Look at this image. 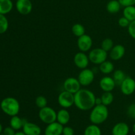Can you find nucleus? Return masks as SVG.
Masks as SVG:
<instances>
[{
	"instance_id": "f257e3e1",
	"label": "nucleus",
	"mask_w": 135,
	"mask_h": 135,
	"mask_svg": "<svg viewBox=\"0 0 135 135\" xmlns=\"http://www.w3.org/2000/svg\"><path fill=\"white\" fill-rule=\"evenodd\" d=\"M75 105L81 111H88L96 105V96L92 91L86 89H80L74 94Z\"/></svg>"
},
{
	"instance_id": "f03ea898",
	"label": "nucleus",
	"mask_w": 135,
	"mask_h": 135,
	"mask_svg": "<svg viewBox=\"0 0 135 135\" xmlns=\"http://www.w3.org/2000/svg\"><path fill=\"white\" fill-rule=\"evenodd\" d=\"M109 115V111L108 107L104 105H95L91 109L90 114V120L94 124H102L104 123Z\"/></svg>"
},
{
	"instance_id": "7ed1b4c3",
	"label": "nucleus",
	"mask_w": 135,
	"mask_h": 135,
	"mask_svg": "<svg viewBox=\"0 0 135 135\" xmlns=\"http://www.w3.org/2000/svg\"><path fill=\"white\" fill-rule=\"evenodd\" d=\"M3 112L10 116L17 115L20 111V103L17 99L12 97L4 98L0 103Z\"/></svg>"
},
{
	"instance_id": "20e7f679",
	"label": "nucleus",
	"mask_w": 135,
	"mask_h": 135,
	"mask_svg": "<svg viewBox=\"0 0 135 135\" xmlns=\"http://www.w3.org/2000/svg\"><path fill=\"white\" fill-rule=\"evenodd\" d=\"M40 119L45 124H51L57 121V112L51 107L46 106L40 109L38 112Z\"/></svg>"
},
{
	"instance_id": "39448f33",
	"label": "nucleus",
	"mask_w": 135,
	"mask_h": 135,
	"mask_svg": "<svg viewBox=\"0 0 135 135\" xmlns=\"http://www.w3.org/2000/svg\"><path fill=\"white\" fill-rule=\"evenodd\" d=\"M90 62L94 64H101L105 62L108 58V52L102 48H96L91 50L88 54Z\"/></svg>"
},
{
	"instance_id": "423d86ee",
	"label": "nucleus",
	"mask_w": 135,
	"mask_h": 135,
	"mask_svg": "<svg viewBox=\"0 0 135 135\" xmlns=\"http://www.w3.org/2000/svg\"><path fill=\"white\" fill-rule=\"evenodd\" d=\"M58 103L63 109H67L75 105L74 94L68 91H63L60 93L57 99Z\"/></svg>"
},
{
	"instance_id": "0eeeda50",
	"label": "nucleus",
	"mask_w": 135,
	"mask_h": 135,
	"mask_svg": "<svg viewBox=\"0 0 135 135\" xmlns=\"http://www.w3.org/2000/svg\"><path fill=\"white\" fill-rule=\"evenodd\" d=\"M78 79L81 86H89L94 80V72L90 69H83L79 74Z\"/></svg>"
},
{
	"instance_id": "6e6552de",
	"label": "nucleus",
	"mask_w": 135,
	"mask_h": 135,
	"mask_svg": "<svg viewBox=\"0 0 135 135\" xmlns=\"http://www.w3.org/2000/svg\"><path fill=\"white\" fill-rule=\"evenodd\" d=\"M80 85L78 78L70 77L67 78L63 83L64 90L73 94H75L80 89Z\"/></svg>"
},
{
	"instance_id": "1a4fd4ad",
	"label": "nucleus",
	"mask_w": 135,
	"mask_h": 135,
	"mask_svg": "<svg viewBox=\"0 0 135 135\" xmlns=\"http://www.w3.org/2000/svg\"><path fill=\"white\" fill-rule=\"evenodd\" d=\"M120 88L124 95H132L135 91V80L131 77H126L120 86Z\"/></svg>"
},
{
	"instance_id": "9d476101",
	"label": "nucleus",
	"mask_w": 135,
	"mask_h": 135,
	"mask_svg": "<svg viewBox=\"0 0 135 135\" xmlns=\"http://www.w3.org/2000/svg\"><path fill=\"white\" fill-rule=\"evenodd\" d=\"M16 9L22 15H26L32 10V3L30 0H17Z\"/></svg>"
},
{
	"instance_id": "9b49d317",
	"label": "nucleus",
	"mask_w": 135,
	"mask_h": 135,
	"mask_svg": "<svg viewBox=\"0 0 135 135\" xmlns=\"http://www.w3.org/2000/svg\"><path fill=\"white\" fill-rule=\"evenodd\" d=\"M77 46L79 50L83 52H88L92 46V39L89 35L84 34L79 37L77 40Z\"/></svg>"
},
{
	"instance_id": "f8f14e48",
	"label": "nucleus",
	"mask_w": 135,
	"mask_h": 135,
	"mask_svg": "<svg viewBox=\"0 0 135 135\" xmlns=\"http://www.w3.org/2000/svg\"><path fill=\"white\" fill-rule=\"evenodd\" d=\"M89 62L88 56H87L85 53L83 52H79L76 53L74 57V62H75V66L82 70L88 67Z\"/></svg>"
},
{
	"instance_id": "ddd939ff",
	"label": "nucleus",
	"mask_w": 135,
	"mask_h": 135,
	"mask_svg": "<svg viewBox=\"0 0 135 135\" xmlns=\"http://www.w3.org/2000/svg\"><path fill=\"white\" fill-rule=\"evenodd\" d=\"M22 132L26 135H40L42 130L38 124L25 120L22 127Z\"/></svg>"
},
{
	"instance_id": "4468645a",
	"label": "nucleus",
	"mask_w": 135,
	"mask_h": 135,
	"mask_svg": "<svg viewBox=\"0 0 135 135\" xmlns=\"http://www.w3.org/2000/svg\"><path fill=\"white\" fill-rule=\"evenodd\" d=\"M63 126L55 121L47 124L44 130V135H61L63 133Z\"/></svg>"
},
{
	"instance_id": "2eb2a0df",
	"label": "nucleus",
	"mask_w": 135,
	"mask_h": 135,
	"mask_svg": "<svg viewBox=\"0 0 135 135\" xmlns=\"http://www.w3.org/2000/svg\"><path fill=\"white\" fill-rule=\"evenodd\" d=\"M115 86L113 78L109 76L103 77L100 81V87L104 92H112Z\"/></svg>"
},
{
	"instance_id": "dca6fc26",
	"label": "nucleus",
	"mask_w": 135,
	"mask_h": 135,
	"mask_svg": "<svg viewBox=\"0 0 135 135\" xmlns=\"http://www.w3.org/2000/svg\"><path fill=\"white\" fill-rule=\"evenodd\" d=\"M125 54V48L121 44L115 45L109 52L111 59L113 60H119L124 56Z\"/></svg>"
},
{
	"instance_id": "f3484780",
	"label": "nucleus",
	"mask_w": 135,
	"mask_h": 135,
	"mask_svg": "<svg viewBox=\"0 0 135 135\" xmlns=\"http://www.w3.org/2000/svg\"><path fill=\"white\" fill-rule=\"evenodd\" d=\"M129 132V125L123 122H120L115 124L112 131V135H128Z\"/></svg>"
},
{
	"instance_id": "a211bd4d",
	"label": "nucleus",
	"mask_w": 135,
	"mask_h": 135,
	"mask_svg": "<svg viewBox=\"0 0 135 135\" xmlns=\"http://www.w3.org/2000/svg\"><path fill=\"white\" fill-rule=\"evenodd\" d=\"M70 113L66 109H60L57 112V122L62 125H65L69 122Z\"/></svg>"
},
{
	"instance_id": "6ab92c4d",
	"label": "nucleus",
	"mask_w": 135,
	"mask_h": 135,
	"mask_svg": "<svg viewBox=\"0 0 135 135\" xmlns=\"http://www.w3.org/2000/svg\"><path fill=\"white\" fill-rule=\"evenodd\" d=\"M13 4L11 0H0V14L6 15L13 9Z\"/></svg>"
},
{
	"instance_id": "aec40b11",
	"label": "nucleus",
	"mask_w": 135,
	"mask_h": 135,
	"mask_svg": "<svg viewBox=\"0 0 135 135\" xmlns=\"http://www.w3.org/2000/svg\"><path fill=\"white\" fill-rule=\"evenodd\" d=\"M25 119L19 117L17 115L11 116L10 120V127H11L15 130H18L21 128H22L24 123L25 122Z\"/></svg>"
},
{
	"instance_id": "412c9836",
	"label": "nucleus",
	"mask_w": 135,
	"mask_h": 135,
	"mask_svg": "<svg viewBox=\"0 0 135 135\" xmlns=\"http://www.w3.org/2000/svg\"><path fill=\"white\" fill-rule=\"evenodd\" d=\"M121 7V5L118 0H111L107 4L106 9L109 13L115 14L119 11Z\"/></svg>"
},
{
	"instance_id": "4be33fe9",
	"label": "nucleus",
	"mask_w": 135,
	"mask_h": 135,
	"mask_svg": "<svg viewBox=\"0 0 135 135\" xmlns=\"http://www.w3.org/2000/svg\"><path fill=\"white\" fill-rule=\"evenodd\" d=\"M123 17L127 19L130 22L135 21V7L129 6L125 7L123 11Z\"/></svg>"
},
{
	"instance_id": "5701e85b",
	"label": "nucleus",
	"mask_w": 135,
	"mask_h": 135,
	"mask_svg": "<svg viewBox=\"0 0 135 135\" xmlns=\"http://www.w3.org/2000/svg\"><path fill=\"white\" fill-rule=\"evenodd\" d=\"M100 70L102 74H109L114 70V65L110 61L105 60L100 64Z\"/></svg>"
},
{
	"instance_id": "b1692460",
	"label": "nucleus",
	"mask_w": 135,
	"mask_h": 135,
	"mask_svg": "<svg viewBox=\"0 0 135 135\" xmlns=\"http://www.w3.org/2000/svg\"><path fill=\"white\" fill-rule=\"evenodd\" d=\"M84 135H102V131L98 126L92 124L85 128Z\"/></svg>"
},
{
	"instance_id": "393cba45",
	"label": "nucleus",
	"mask_w": 135,
	"mask_h": 135,
	"mask_svg": "<svg viewBox=\"0 0 135 135\" xmlns=\"http://www.w3.org/2000/svg\"><path fill=\"white\" fill-rule=\"evenodd\" d=\"M126 77L125 72L121 70H117L113 73V78L117 86H121V84L123 82L124 79L126 78Z\"/></svg>"
},
{
	"instance_id": "a878e982",
	"label": "nucleus",
	"mask_w": 135,
	"mask_h": 135,
	"mask_svg": "<svg viewBox=\"0 0 135 135\" xmlns=\"http://www.w3.org/2000/svg\"><path fill=\"white\" fill-rule=\"evenodd\" d=\"M72 33L78 38L85 34V29L84 26L80 23H76L72 26Z\"/></svg>"
},
{
	"instance_id": "bb28decb",
	"label": "nucleus",
	"mask_w": 135,
	"mask_h": 135,
	"mask_svg": "<svg viewBox=\"0 0 135 135\" xmlns=\"http://www.w3.org/2000/svg\"><path fill=\"white\" fill-rule=\"evenodd\" d=\"M102 102V104L107 106L111 105L114 99V96L112 92H104L101 96Z\"/></svg>"
},
{
	"instance_id": "cd10ccee",
	"label": "nucleus",
	"mask_w": 135,
	"mask_h": 135,
	"mask_svg": "<svg viewBox=\"0 0 135 135\" xmlns=\"http://www.w3.org/2000/svg\"><path fill=\"white\" fill-rule=\"evenodd\" d=\"M9 28V21L4 15L0 14V34H3Z\"/></svg>"
},
{
	"instance_id": "c85d7f7f",
	"label": "nucleus",
	"mask_w": 135,
	"mask_h": 135,
	"mask_svg": "<svg viewBox=\"0 0 135 135\" xmlns=\"http://www.w3.org/2000/svg\"><path fill=\"white\" fill-rule=\"evenodd\" d=\"M114 46L113 44V42L111 38H105L104 40L102 42L101 44V48L105 52L110 51L112 49V48Z\"/></svg>"
},
{
	"instance_id": "c756f323",
	"label": "nucleus",
	"mask_w": 135,
	"mask_h": 135,
	"mask_svg": "<svg viewBox=\"0 0 135 135\" xmlns=\"http://www.w3.org/2000/svg\"><path fill=\"white\" fill-rule=\"evenodd\" d=\"M35 103L37 107L40 109H42L44 107H46L47 104V101L45 97L40 95L36 98Z\"/></svg>"
},
{
	"instance_id": "7c9ffc66",
	"label": "nucleus",
	"mask_w": 135,
	"mask_h": 135,
	"mask_svg": "<svg viewBox=\"0 0 135 135\" xmlns=\"http://www.w3.org/2000/svg\"><path fill=\"white\" fill-rule=\"evenodd\" d=\"M128 32L131 37L135 39V21L130 22L128 26Z\"/></svg>"
},
{
	"instance_id": "2f4dec72",
	"label": "nucleus",
	"mask_w": 135,
	"mask_h": 135,
	"mask_svg": "<svg viewBox=\"0 0 135 135\" xmlns=\"http://www.w3.org/2000/svg\"><path fill=\"white\" fill-rule=\"evenodd\" d=\"M130 22H131L127 19H126L124 17H121L118 21L119 25L121 27H123V28H126V27L128 28Z\"/></svg>"
},
{
	"instance_id": "473e14b6",
	"label": "nucleus",
	"mask_w": 135,
	"mask_h": 135,
	"mask_svg": "<svg viewBox=\"0 0 135 135\" xmlns=\"http://www.w3.org/2000/svg\"><path fill=\"white\" fill-rule=\"evenodd\" d=\"M127 115L129 117L135 119V103H132L128 107Z\"/></svg>"
},
{
	"instance_id": "72a5a7b5",
	"label": "nucleus",
	"mask_w": 135,
	"mask_h": 135,
	"mask_svg": "<svg viewBox=\"0 0 135 135\" xmlns=\"http://www.w3.org/2000/svg\"><path fill=\"white\" fill-rule=\"evenodd\" d=\"M120 3L121 6L123 7H129V6H134L135 5V0H118Z\"/></svg>"
},
{
	"instance_id": "f704fd0d",
	"label": "nucleus",
	"mask_w": 135,
	"mask_h": 135,
	"mask_svg": "<svg viewBox=\"0 0 135 135\" xmlns=\"http://www.w3.org/2000/svg\"><path fill=\"white\" fill-rule=\"evenodd\" d=\"M74 130L71 127H65L63 129V135H74Z\"/></svg>"
},
{
	"instance_id": "c9c22d12",
	"label": "nucleus",
	"mask_w": 135,
	"mask_h": 135,
	"mask_svg": "<svg viewBox=\"0 0 135 135\" xmlns=\"http://www.w3.org/2000/svg\"><path fill=\"white\" fill-rule=\"evenodd\" d=\"M16 132L15 130L13 129L11 127H7L5 128L3 131V134L5 135H15Z\"/></svg>"
},
{
	"instance_id": "e433bc0d",
	"label": "nucleus",
	"mask_w": 135,
	"mask_h": 135,
	"mask_svg": "<svg viewBox=\"0 0 135 135\" xmlns=\"http://www.w3.org/2000/svg\"><path fill=\"white\" fill-rule=\"evenodd\" d=\"M95 104H96V105H102V102L101 97H96V102H95Z\"/></svg>"
},
{
	"instance_id": "4c0bfd02",
	"label": "nucleus",
	"mask_w": 135,
	"mask_h": 135,
	"mask_svg": "<svg viewBox=\"0 0 135 135\" xmlns=\"http://www.w3.org/2000/svg\"><path fill=\"white\" fill-rule=\"evenodd\" d=\"M15 135H26V134H25L22 131H18V132H16L15 134Z\"/></svg>"
},
{
	"instance_id": "58836bf2",
	"label": "nucleus",
	"mask_w": 135,
	"mask_h": 135,
	"mask_svg": "<svg viewBox=\"0 0 135 135\" xmlns=\"http://www.w3.org/2000/svg\"><path fill=\"white\" fill-rule=\"evenodd\" d=\"M3 131V126H2V124L0 123V134H2Z\"/></svg>"
},
{
	"instance_id": "ea45409f",
	"label": "nucleus",
	"mask_w": 135,
	"mask_h": 135,
	"mask_svg": "<svg viewBox=\"0 0 135 135\" xmlns=\"http://www.w3.org/2000/svg\"><path fill=\"white\" fill-rule=\"evenodd\" d=\"M133 132H134V134H135V123H134V125H133Z\"/></svg>"
},
{
	"instance_id": "a19ab883",
	"label": "nucleus",
	"mask_w": 135,
	"mask_h": 135,
	"mask_svg": "<svg viewBox=\"0 0 135 135\" xmlns=\"http://www.w3.org/2000/svg\"><path fill=\"white\" fill-rule=\"evenodd\" d=\"M0 135H5V134H1Z\"/></svg>"
}]
</instances>
